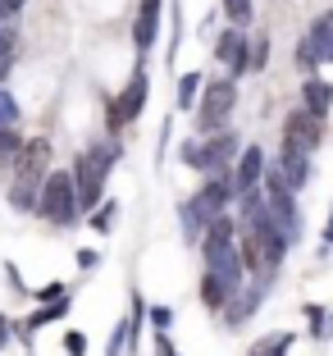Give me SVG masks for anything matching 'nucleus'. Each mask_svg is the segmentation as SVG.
I'll use <instances>...</instances> for the list:
<instances>
[{"mask_svg":"<svg viewBox=\"0 0 333 356\" xmlns=\"http://www.w3.org/2000/svg\"><path fill=\"white\" fill-rule=\"evenodd\" d=\"M197 247H201L206 270L219 274L233 293L247 283V265H242V252H238V224H233V215H215V220L206 224V233H201Z\"/></svg>","mask_w":333,"mask_h":356,"instance_id":"obj_1","label":"nucleus"},{"mask_svg":"<svg viewBox=\"0 0 333 356\" xmlns=\"http://www.w3.org/2000/svg\"><path fill=\"white\" fill-rule=\"evenodd\" d=\"M46 169H51V142H46V137L23 142L19 160H14V169H10V210H19V215L37 210V192H42Z\"/></svg>","mask_w":333,"mask_h":356,"instance_id":"obj_2","label":"nucleus"},{"mask_svg":"<svg viewBox=\"0 0 333 356\" xmlns=\"http://www.w3.org/2000/svg\"><path fill=\"white\" fill-rule=\"evenodd\" d=\"M124 156V147H87L78 151L73 160V192H78V210H92L101 206V192H105V178H110V165Z\"/></svg>","mask_w":333,"mask_h":356,"instance_id":"obj_3","label":"nucleus"},{"mask_svg":"<svg viewBox=\"0 0 333 356\" xmlns=\"http://www.w3.org/2000/svg\"><path fill=\"white\" fill-rule=\"evenodd\" d=\"M242 142L233 128H219V133H206L201 142H183L178 147V156H183V165L197 169V174H224V169H233V160H238Z\"/></svg>","mask_w":333,"mask_h":356,"instance_id":"obj_4","label":"nucleus"},{"mask_svg":"<svg viewBox=\"0 0 333 356\" xmlns=\"http://www.w3.org/2000/svg\"><path fill=\"white\" fill-rule=\"evenodd\" d=\"M261 188H265V210L274 215L279 233L288 238V247H292V242H302V206H297V192H292L274 169H265Z\"/></svg>","mask_w":333,"mask_h":356,"instance_id":"obj_5","label":"nucleus"},{"mask_svg":"<svg viewBox=\"0 0 333 356\" xmlns=\"http://www.w3.org/2000/svg\"><path fill=\"white\" fill-rule=\"evenodd\" d=\"M37 215L51 224H73L83 210H78V192H73V174L55 169L42 178V192H37Z\"/></svg>","mask_w":333,"mask_h":356,"instance_id":"obj_6","label":"nucleus"},{"mask_svg":"<svg viewBox=\"0 0 333 356\" xmlns=\"http://www.w3.org/2000/svg\"><path fill=\"white\" fill-rule=\"evenodd\" d=\"M233 105H238V87H233V78H219V83L201 87V96H197V128H201V133H219V128L229 124Z\"/></svg>","mask_w":333,"mask_h":356,"instance_id":"obj_7","label":"nucleus"},{"mask_svg":"<svg viewBox=\"0 0 333 356\" xmlns=\"http://www.w3.org/2000/svg\"><path fill=\"white\" fill-rule=\"evenodd\" d=\"M238 201V188H233V169H224V174H210L206 183H201L197 192L188 197V206L197 210L201 220H215V215H229V206Z\"/></svg>","mask_w":333,"mask_h":356,"instance_id":"obj_8","label":"nucleus"},{"mask_svg":"<svg viewBox=\"0 0 333 356\" xmlns=\"http://www.w3.org/2000/svg\"><path fill=\"white\" fill-rule=\"evenodd\" d=\"M320 142H324V119H315L306 105H297V110L288 115V124H283V147L306 151V156H311Z\"/></svg>","mask_w":333,"mask_h":356,"instance_id":"obj_9","label":"nucleus"},{"mask_svg":"<svg viewBox=\"0 0 333 356\" xmlns=\"http://www.w3.org/2000/svg\"><path fill=\"white\" fill-rule=\"evenodd\" d=\"M146 92H151V87H146V74L137 69V74H133V83H128L124 92H119L115 101H110V133H119L124 124H133V119L142 115V105H146Z\"/></svg>","mask_w":333,"mask_h":356,"instance_id":"obj_10","label":"nucleus"},{"mask_svg":"<svg viewBox=\"0 0 333 356\" xmlns=\"http://www.w3.org/2000/svg\"><path fill=\"white\" fill-rule=\"evenodd\" d=\"M265 293H270V279H256V274H251V288L242 283L238 293L224 302V325H229V329H242L251 315H256V306H261Z\"/></svg>","mask_w":333,"mask_h":356,"instance_id":"obj_11","label":"nucleus"},{"mask_svg":"<svg viewBox=\"0 0 333 356\" xmlns=\"http://www.w3.org/2000/svg\"><path fill=\"white\" fill-rule=\"evenodd\" d=\"M215 60L229 69V78L247 74V32L229 23V32H219V42H215Z\"/></svg>","mask_w":333,"mask_h":356,"instance_id":"obj_12","label":"nucleus"},{"mask_svg":"<svg viewBox=\"0 0 333 356\" xmlns=\"http://www.w3.org/2000/svg\"><path fill=\"white\" fill-rule=\"evenodd\" d=\"M261 178H265V151L261 147H242L238 160H233V188H238V197L251 192V188H261Z\"/></svg>","mask_w":333,"mask_h":356,"instance_id":"obj_13","label":"nucleus"},{"mask_svg":"<svg viewBox=\"0 0 333 356\" xmlns=\"http://www.w3.org/2000/svg\"><path fill=\"white\" fill-rule=\"evenodd\" d=\"M329 28H333V19H315L311 28H306V37L297 42V69H315V64H324V42H329Z\"/></svg>","mask_w":333,"mask_h":356,"instance_id":"obj_14","label":"nucleus"},{"mask_svg":"<svg viewBox=\"0 0 333 356\" xmlns=\"http://www.w3.org/2000/svg\"><path fill=\"white\" fill-rule=\"evenodd\" d=\"M156 32H160V0H142V5H137V23H133V46H137V55H151Z\"/></svg>","mask_w":333,"mask_h":356,"instance_id":"obj_15","label":"nucleus"},{"mask_svg":"<svg viewBox=\"0 0 333 356\" xmlns=\"http://www.w3.org/2000/svg\"><path fill=\"white\" fill-rule=\"evenodd\" d=\"M274 174H279L292 192H302L306 183H311V156H306V151L283 147V156H279V165H274Z\"/></svg>","mask_w":333,"mask_h":356,"instance_id":"obj_16","label":"nucleus"},{"mask_svg":"<svg viewBox=\"0 0 333 356\" xmlns=\"http://www.w3.org/2000/svg\"><path fill=\"white\" fill-rule=\"evenodd\" d=\"M302 105L311 110L315 119H324V115H329V105H333V87L324 83V78H306V83H302Z\"/></svg>","mask_w":333,"mask_h":356,"instance_id":"obj_17","label":"nucleus"},{"mask_svg":"<svg viewBox=\"0 0 333 356\" xmlns=\"http://www.w3.org/2000/svg\"><path fill=\"white\" fill-rule=\"evenodd\" d=\"M229 297H233V288L219 279V274H210V270L201 274V302H206L210 311H224V302H229Z\"/></svg>","mask_w":333,"mask_h":356,"instance_id":"obj_18","label":"nucleus"},{"mask_svg":"<svg viewBox=\"0 0 333 356\" xmlns=\"http://www.w3.org/2000/svg\"><path fill=\"white\" fill-rule=\"evenodd\" d=\"M19 151H23V133H19V124H0V169H5V174L14 169Z\"/></svg>","mask_w":333,"mask_h":356,"instance_id":"obj_19","label":"nucleus"},{"mask_svg":"<svg viewBox=\"0 0 333 356\" xmlns=\"http://www.w3.org/2000/svg\"><path fill=\"white\" fill-rule=\"evenodd\" d=\"M201 87H206V78H201L197 69H192V74H183V78H178V110H183V115H188L192 105H197Z\"/></svg>","mask_w":333,"mask_h":356,"instance_id":"obj_20","label":"nucleus"},{"mask_svg":"<svg viewBox=\"0 0 333 356\" xmlns=\"http://www.w3.org/2000/svg\"><path fill=\"white\" fill-rule=\"evenodd\" d=\"M265 64H270V37H256V42H247V74H261Z\"/></svg>","mask_w":333,"mask_h":356,"instance_id":"obj_21","label":"nucleus"},{"mask_svg":"<svg viewBox=\"0 0 333 356\" xmlns=\"http://www.w3.org/2000/svg\"><path fill=\"white\" fill-rule=\"evenodd\" d=\"M64 315H69V302H64V297H55V302H42V311L32 315V329L55 325V320H64Z\"/></svg>","mask_w":333,"mask_h":356,"instance_id":"obj_22","label":"nucleus"},{"mask_svg":"<svg viewBox=\"0 0 333 356\" xmlns=\"http://www.w3.org/2000/svg\"><path fill=\"white\" fill-rule=\"evenodd\" d=\"M224 14H229L233 28H247V23L256 19V5H251V0H224Z\"/></svg>","mask_w":333,"mask_h":356,"instance_id":"obj_23","label":"nucleus"},{"mask_svg":"<svg viewBox=\"0 0 333 356\" xmlns=\"http://www.w3.org/2000/svg\"><path fill=\"white\" fill-rule=\"evenodd\" d=\"M178 220H183V233H188V242H201V233H206V220H201V215L188 206V201L178 206Z\"/></svg>","mask_w":333,"mask_h":356,"instance_id":"obj_24","label":"nucleus"},{"mask_svg":"<svg viewBox=\"0 0 333 356\" xmlns=\"http://www.w3.org/2000/svg\"><path fill=\"white\" fill-rule=\"evenodd\" d=\"M292 347V334H274V338H261V343L251 347V356H283Z\"/></svg>","mask_w":333,"mask_h":356,"instance_id":"obj_25","label":"nucleus"},{"mask_svg":"<svg viewBox=\"0 0 333 356\" xmlns=\"http://www.w3.org/2000/svg\"><path fill=\"white\" fill-rule=\"evenodd\" d=\"M10 69H14V32L0 23V83L10 78Z\"/></svg>","mask_w":333,"mask_h":356,"instance_id":"obj_26","label":"nucleus"},{"mask_svg":"<svg viewBox=\"0 0 333 356\" xmlns=\"http://www.w3.org/2000/svg\"><path fill=\"white\" fill-rule=\"evenodd\" d=\"M0 124H19V101L0 87Z\"/></svg>","mask_w":333,"mask_h":356,"instance_id":"obj_27","label":"nucleus"},{"mask_svg":"<svg viewBox=\"0 0 333 356\" xmlns=\"http://www.w3.org/2000/svg\"><path fill=\"white\" fill-rule=\"evenodd\" d=\"M124 347H128V320H119L115 334H110V352L105 356H124Z\"/></svg>","mask_w":333,"mask_h":356,"instance_id":"obj_28","label":"nucleus"},{"mask_svg":"<svg viewBox=\"0 0 333 356\" xmlns=\"http://www.w3.org/2000/svg\"><path fill=\"white\" fill-rule=\"evenodd\" d=\"M306 320H311V334H329V315L320 306H306Z\"/></svg>","mask_w":333,"mask_h":356,"instance_id":"obj_29","label":"nucleus"},{"mask_svg":"<svg viewBox=\"0 0 333 356\" xmlns=\"http://www.w3.org/2000/svg\"><path fill=\"white\" fill-rule=\"evenodd\" d=\"M64 352H69V356H83L87 352V334H64Z\"/></svg>","mask_w":333,"mask_h":356,"instance_id":"obj_30","label":"nucleus"},{"mask_svg":"<svg viewBox=\"0 0 333 356\" xmlns=\"http://www.w3.org/2000/svg\"><path fill=\"white\" fill-rule=\"evenodd\" d=\"M146 315H151V325H156V329H169V320H174V311H169V306H151Z\"/></svg>","mask_w":333,"mask_h":356,"instance_id":"obj_31","label":"nucleus"},{"mask_svg":"<svg viewBox=\"0 0 333 356\" xmlns=\"http://www.w3.org/2000/svg\"><path fill=\"white\" fill-rule=\"evenodd\" d=\"M115 206H119V201H105V206L92 215V224H96V229H110V215H115Z\"/></svg>","mask_w":333,"mask_h":356,"instance_id":"obj_32","label":"nucleus"},{"mask_svg":"<svg viewBox=\"0 0 333 356\" xmlns=\"http://www.w3.org/2000/svg\"><path fill=\"white\" fill-rule=\"evenodd\" d=\"M156 356H178V352H174V343H169V334H165V329H156Z\"/></svg>","mask_w":333,"mask_h":356,"instance_id":"obj_33","label":"nucleus"},{"mask_svg":"<svg viewBox=\"0 0 333 356\" xmlns=\"http://www.w3.org/2000/svg\"><path fill=\"white\" fill-rule=\"evenodd\" d=\"M23 5H28V0H0V23H5V19H14V14H19Z\"/></svg>","mask_w":333,"mask_h":356,"instance_id":"obj_34","label":"nucleus"},{"mask_svg":"<svg viewBox=\"0 0 333 356\" xmlns=\"http://www.w3.org/2000/svg\"><path fill=\"white\" fill-rule=\"evenodd\" d=\"M37 297H42V302H55V297H64V283H51V288H42Z\"/></svg>","mask_w":333,"mask_h":356,"instance_id":"obj_35","label":"nucleus"},{"mask_svg":"<svg viewBox=\"0 0 333 356\" xmlns=\"http://www.w3.org/2000/svg\"><path fill=\"white\" fill-rule=\"evenodd\" d=\"M10 334H14V329H10V320H5V315H0V347L10 343Z\"/></svg>","mask_w":333,"mask_h":356,"instance_id":"obj_36","label":"nucleus"},{"mask_svg":"<svg viewBox=\"0 0 333 356\" xmlns=\"http://www.w3.org/2000/svg\"><path fill=\"white\" fill-rule=\"evenodd\" d=\"M324 64H333V28H329V42H324Z\"/></svg>","mask_w":333,"mask_h":356,"instance_id":"obj_37","label":"nucleus"},{"mask_svg":"<svg viewBox=\"0 0 333 356\" xmlns=\"http://www.w3.org/2000/svg\"><path fill=\"white\" fill-rule=\"evenodd\" d=\"M324 247H333V215H329V229H324Z\"/></svg>","mask_w":333,"mask_h":356,"instance_id":"obj_38","label":"nucleus"}]
</instances>
